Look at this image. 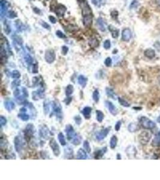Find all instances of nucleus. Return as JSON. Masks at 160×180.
I'll use <instances>...</instances> for the list:
<instances>
[{
  "mask_svg": "<svg viewBox=\"0 0 160 180\" xmlns=\"http://www.w3.org/2000/svg\"><path fill=\"white\" fill-rule=\"evenodd\" d=\"M78 3L82 9L83 22L85 23H91L92 22V15L91 8H90L88 3L85 0H79Z\"/></svg>",
  "mask_w": 160,
  "mask_h": 180,
  "instance_id": "nucleus-1",
  "label": "nucleus"
},
{
  "mask_svg": "<svg viewBox=\"0 0 160 180\" xmlns=\"http://www.w3.org/2000/svg\"><path fill=\"white\" fill-rule=\"evenodd\" d=\"M140 123L141 125L146 129H152L155 127L156 125L155 123L145 117H142L140 118Z\"/></svg>",
  "mask_w": 160,
  "mask_h": 180,
  "instance_id": "nucleus-2",
  "label": "nucleus"
},
{
  "mask_svg": "<svg viewBox=\"0 0 160 180\" xmlns=\"http://www.w3.org/2000/svg\"><path fill=\"white\" fill-rule=\"evenodd\" d=\"M52 109L54 112L55 113L56 116L58 118L61 119L62 117V106L59 101L57 100L54 101L52 102Z\"/></svg>",
  "mask_w": 160,
  "mask_h": 180,
  "instance_id": "nucleus-3",
  "label": "nucleus"
},
{
  "mask_svg": "<svg viewBox=\"0 0 160 180\" xmlns=\"http://www.w3.org/2000/svg\"><path fill=\"white\" fill-rule=\"evenodd\" d=\"M49 145H50V147L51 148H52V150L53 152H54V155L57 156V157L59 156L61 152L60 147H59V145L58 144L57 141H56L55 139H51L50 142H49Z\"/></svg>",
  "mask_w": 160,
  "mask_h": 180,
  "instance_id": "nucleus-4",
  "label": "nucleus"
},
{
  "mask_svg": "<svg viewBox=\"0 0 160 180\" xmlns=\"http://www.w3.org/2000/svg\"><path fill=\"white\" fill-rule=\"evenodd\" d=\"M56 58V55L55 51L52 49H49L46 51L45 58L46 61L49 64L52 63L55 61Z\"/></svg>",
  "mask_w": 160,
  "mask_h": 180,
  "instance_id": "nucleus-5",
  "label": "nucleus"
},
{
  "mask_svg": "<svg viewBox=\"0 0 160 180\" xmlns=\"http://www.w3.org/2000/svg\"><path fill=\"white\" fill-rule=\"evenodd\" d=\"M14 143H15V149L18 152H19L21 151L22 149L23 148V141H22V137L19 136H17L15 137V140H14Z\"/></svg>",
  "mask_w": 160,
  "mask_h": 180,
  "instance_id": "nucleus-6",
  "label": "nucleus"
},
{
  "mask_svg": "<svg viewBox=\"0 0 160 180\" xmlns=\"http://www.w3.org/2000/svg\"><path fill=\"white\" fill-rule=\"evenodd\" d=\"M151 139V134L148 132H143L139 136V140L142 145H146Z\"/></svg>",
  "mask_w": 160,
  "mask_h": 180,
  "instance_id": "nucleus-7",
  "label": "nucleus"
},
{
  "mask_svg": "<svg viewBox=\"0 0 160 180\" xmlns=\"http://www.w3.org/2000/svg\"><path fill=\"white\" fill-rule=\"evenodd\" d=\"M35 132V128L32 124H28L27 125L25 130V137L27 139H30L31 137L33 136V134Z\"/></svg>",
  "mask_w": 160,
  "mask_h": 180,
  "instance_id": "nucleus-8",
  "label": "nucleus"
},
{
  "mask_svg": "<svg viewBox=\"0 0 160 180\" xmlns=\"http://www.w3.org/2000/svg\"><path fill=\"white\" fill-rule=\"evenodd\" d=\"M8 8V3L6 0H1L0 2V15L1 18H3L6 14Z\"/></svg>",
  "mask_w": 160,
  "mask_h": 180,
  "instance_id": "nucleus-9",
  "label": "nucleus"
},
{
  "mask_svg": "<svg viewBox=\"0 0 160 180\" xmlns=\"http://www.w3.org/2000/svg\"><path fill=\"white\" fill-rule=\"evenodd\" d=\"M65 131L66 134H67V139H69V140L73 139V138L74 137V136L76 135L75 132H74V128H73V127L70 124H68L66 125Z\"/></svg>",
  "mask_w": 160,
  "mask_h": 180,
  "instance_id": "nucleus-10",
  "label": "nucleus"
},
{
  "mask_svg": "<svg viewBox=\"0 0 160 180\" xmlns=\"http://www.w3.org/2000/svg\"><path fill=\"white\" fill-rule=\"evenodd\" d=\"M39 132H40V136L42 137V138L45 139H47L48 138H49L50 132H49L48 127H47L46 125H42V126L40 127Z\"/></svg>",
  "mask_w": 160,
  "mask_h": 180,
  "instance_id": "nucleus-11",
  "label": "nucleus"
},
{
  "mask_svg": "<svg viewBox=\"0 0 160 180\" xmlns=\"http://www.w3.org/2000/svg\"><path fill=\"white\" fill-rule=\"evenodd\" d=\"M110 128L108 127V128H104L103 130H102L101 131L98 132L96 134V138L98 140H102L105 138V137L108 136V135L109 133Z\"/></svg>",
  "mask_w": 160,
  "mask_h": 180,
  "instance_id": "nucleus-12",
  "label": "nucleus"
},
{
  "mask_svg": "<svg viewBox=\"0 0 160 180\" xmlns=\"http://www.w3.org/2000/svg\"><path fill=\"white\" fill-rule=\"evenodd\" d=\"M105 106L108 108L109 111L110 113H112L113 116H116V115H117V113H118V110H117L116 108L115 105H114L111 101H105Z\"/></svg>",
  "mask_w": 160,
  "mask_h": 180,
  "instance_id": "nucleus-13",
  "label": "nucleus"
},
{
  "mask_svg": "<svg viewBox=\"0 0 160 180\" xmlns=\"http://www.w3.org/2000/svg\"><path fill=\"white\" fill-rule=\"evenodd\" d=\"M132 37L131 31L130 29L125 28L122 32V39L125 42H128Z\"/></svg>",
  "mask_w": 160,
  "mask_h": 180,
  "instance_id": "nucleus-14",
  "label": "nucleus"
},
{
  "mask_svg": "<svg viewBox=\"0 0 160 180\" xmlns=\"http://www.w3.org/2000/svg\"><path fill=\"white\" fill-rule=\"evenodd\" d=\"M67 8L64 6L63 5L59 4L58 6H57V8H56V13L57 15H58L59 16H64V13L66 11Z\"/></svg>",
  "mask_w": 160,
  "mask_h": 180,
  "instance_id": "nucleus-15",
  "label": "nucleus"
},
{
  "mask_svg": "<svg viewBox=\"0 0 160 180\" xmlns=\"http://www.w3.org/2000/svg\"><path fill=\"white\" fill-rule=\"evenodd\" d=\"M92 112V108L91 107L86 106L82 110V113L83 115L86 119H89L91 118V114Z\"/></svg>",
  "mask_w": 160,
  "mask_h": 180,
  "instance_id": "nucleus-16",
  "label": "nucleus"
},
{
  "mask_svg": "<svg viewBox=\"0 0 160 180\" xmlns=\"http://www.w3.org/2000/svg\"><path fill=\"white\" fill-rule=\"evenodd\" d=\"M77 159H88V155L86 154V152L83 149H79L78 150L77 153Z\"/></svg>",
  "mask_w": 160,
  "mask_h": 180,
  "instance_id": "nucleus-17",
  "label": "nucleus"
},
{
  "mask_svg": "<svg viewBox=\"0 0 160 180\" xmlns=\"http://www.w3.org/2000/svg\"><path fill=\"white\" fill-rule=\"evenodd\" d=\"M4 107L8 111H11L15 108V104L13 101L7 100L4 102Z\"/></svg>",
  "mask_w": 160,
  "mask_h": 180,
  "instance_id": "nucleus-18",
  "label": "nucleus"
},
{
  "mask_svg": "<svg viewBox=\"0 0 160 180\" xmlns=\"http://www.w3.org/2000/svg\"><path fill=\"white\" fill-rule=\"evenodd\" d=\"M144 55L148 58L152 59L155 57V52L152 49H147L144 52Z\"/></svg>",
  "mask_w": 160,
  "mask_h": 180,
  "instance_id": "nucleus-19",
  "label": "nucleus"
},
{
  "mask_svg": "<svg viewBox=\"0 0 160 180\" xmlns=\"http://www.w3.org/2000/svg\"><path fill=\"white\" fill-rule=\"evenodd\" d=\"M64 156L66 159H71L73 157V150L70 147H67L64 151Z\"/></svg>",
  "mask_w": 160,
  "mask_h": 180,
  "instance_id": "nucleus-20",
  "label": "nucleus"
},
{
  "mask_svg": "<svg viewBox=\"0 0 160 180\" xmlns=\"http://www.w3.org/2000/svg\"><path fill=\"white\" fill-rule=\"evenodd\" d=\"M88 79L85 76L83 75H80L78 77V83L80 85L82 86V88H85L87 84Z\"/></svg>",
  "mask_w": 160,
  "mask_h": 180,
  "instance_id": "nucleus-21",
  "label": "nucleus"
},
{
  "mask_svg": "<svg viewBox=\"0 0 160 180\" xmlns=\"http://www.w3.org/2000/svg\"><path fill=\"white\" fill-rule=\"evenodd\" d=\"M82 142V137L79 134H76L74 137H73L72 140H71V143L74 144V145H79L81 144Z\"/></svg>",
  "mask_w": 160,
  "mask_h": 180,
  "instance_id": "nucleus-22",
  "label": "nucleus"
},
{
  "mask_svg": "<svg viewBox=\"0 0 160 180\" xmlns=\"http://www.w3.org/2000/svg\"><path fill=\"white\" fill-rule=\"evenodd\" d=\"M97 25L98 28H99V30H101V31H104L105 30L104 22L103 19L102 18L98 19L97 21Z\"/></svg>",
  "mask_w": 160,
  "mask_h": 180,
  "instance_id": "nucleus-23",
  "label": "nucleus"
},
{
  "mask_svg": "<svg viewBox=\"0 0 160 180\" xmlns=\"http://www.w3.org/2000/svg\"><path fill=\"white\" fill-rule=\"evenodd\" d=\"M107 151V148L104 147L103 149H100V150L97 151L95 152V158L97 159H99L100 158L103 157V156L105 152Z\"/></svg>",
  "mask_w": 160,
  "mask_h": 180,
  "instance_id": "nucleus-24",
  "label": "nucleus"
},
{
  "mask_svg": "<svg viewBox=\"0 0 160 180\" xmlns=\"http://www.w3.org/2000/svg\"><path fill=\"white\" fill-rule=\"evenodd\" d=\"M109 31L111 32L113 38H117L119 35V30H117L116 28H115V27L113 26H109Z\"/></svg>",
  "mask_w": 160,
  "mask_h": 180,
  "instance_id": "nucleus-25",
  "label": "nucleus"
},
{
  "mask_svg": "<svg viewBox=\"0 0 160 180\" xmlns=\"http://www.w3.org/2000/svg\"><path fill=\"white\" fill-rule=\"evenodd\" d=\"M117 142H118V138L116 136H113L111 137L110 140V147L112 149L115 148V147L117 145Z\"/></svg>",
  "mask_w": 160,
  "mask_h": 180,
  "instance_id": "nucleus-26",
  "label": "nucleus"
},
{
  "mask_svg": "<svg viewBox=\"0 0 160 180\" xmlns=\"http://www.w3.org/2000/svg\"><path fill=\"white\" fill-rule=\"evenodd\" d=\"M89 45L91 47L95 48V47L98 46V45H99V42H98V40L97 38H92L90 39L89 41Z\"/></svg>",
  "mask_w": 160,
  "mask_h": 180,
  "instance_id": "nucleus-27",
  "label": "nucleus"
},
{
  "mask_svg": "<svg viewBox=\"0 0 160 180\" xmlns=\"http://www.w3.org/2000/svg\"><path fill=\"white\" fill-rule=\"evenodd\" d=\"M58 138L59 143L61 144V145L62 146H65L66 145V140L65 139V137H64V135H63L62 133L60 132L58 135Z\"/></svg>",
  "mask_w": 160,
  "mask_h": 180,
  "instance_id": "nucleus-28",
  "label": "nucleus"
},
{
  "mask_svg": "<svg viewBox=\"0 0 160 180\" xmlns=\"http://www.w3.org/2000/svg\"><path fill=\"white\" fill-rule=\"evenodd\" d=\"M96 116H97V120L98 122L101 123V122L103 121L104 117V113L102 112L101 111H100V110H97Z\"/></svg>",
  "mask_w": 160,
  "mask_h": 180,
  "instance_id": "nucleus-29",
  "label": "nucleus"
},
{
  "mask_svg": "<svg viewBox=\"0 0 160 180\" xmlns=\"http://www.w3.org/2000/svg\"><path fill=\"white\" fill-rule=\"evenodd\" d=\"M73 91H74V87H73V86L72 85H69L66 87L65 94L67 95V96H70V95L73 94Z\"/></svg>",
  "mask_w": 160,
  "mask_h": 180,
  "instance_id": "nucleus-30",
  "label": "nucleus"
},
{
  "mask_svg": "<svg viewBox=\"0 0 160 180\" xmlns=\"http://www.w3.org/2000/svg\"><path fill=\"white\" fill-rule=\"evenodd\" d=\"M25 62H26V63L27 64V65L28 66H30L33 62V58H32V57L30 55V54H26V55H25Z\"/></svg>",
  "mask_w": 160,
  "mask_h": 180,
  "instance_id": "nucleus-31",
  "label": "nucleus"
},
{
  "mask_svg": "<svg viewBox=\"0 0 160 180\" xmlns=\"http://www.w3.org/2000/svg\"><path fill=\"white\" fill-rule=\"evenodd\" d=\"M18 117L19 118L21 119L22 121H28L29 119H30V115L26 114L25 112H21L20 113H19Z\"/></svg>",
  "mask_w": 160,
  "mask_h": 180,
  "instance_id": "nucleus-32",
  "label": "nucleus"
},
{
  "mask_svg": "<svg viewBox=\"0 0 160 180\" xmlns=\"http://www.w3.org/2000/svg\"><path fill=\"white\" fill-rule=\"evenodd\" d=\"M106 94L109 97H111L113 99H115L116 97H115V94L114 93L113 90L112 89V88H106Z\"/></svg>",
  "mask_w": 160,
  "mask_h": 180,
  "instance_id": "nucleus-33",
  "label": "nucleus"
},
{
  "mask_svg": "<svg viewBox=\"0 0 160 180\" xmlns=\"http://www.w3.org/2000/svg\"><path fill=\"white\" fill-rule=\"evenodd\" d=\"M152 144L154 145L157 146L160 145V131L157 133V135H156L155 137L154 140H153Z\"/></svg>",
  "mask_w": 160,
  "mask_h": 180,
  "instance_id": "nucleus-34",
  "label": "nucleus"
},
{
  "mask_svg": "<svg viewBox=\"0 0 160 180\" xmlns=\"http://www.w3.org/2000/svg\"><path fill=\"white\" fill-rule=\"evenodd\" d=\"M92 98L93 100H94L95 102L97 103L100 100V94L99 92H98V89H95L94 91L93 94H92Z\"/></svg>",
  "mask_w": 160,
  "mask_h": 180,
  "instance_id": "nucleus-35",
  "label": "nucleus"
},
{
  "mask_svg": "<svg viewBox=\"0 0 160 180\" xmlns=\"http://www.w3.org/2000/svg\"><path fill=\"white\" fill-rule=\"evenodd\" d=\"M83 148H84L86 151L88 152V153H90L91 151V146H90V144L89 143V142L88 140H85L84 142H83Z\"/></svg>",
  "mask_w": 160,
  "mask_h": 180,
  "instance_id": "nucleus-36",
  "label": "nucleus"
},
{
  "mask_svg": "<svg viewBox=\"0 0 160 180\" xmlns=\"http://www.w3.org/2000/svg\"><path fill=\"white\" fill-rule=\"evenodd\" d=\"M118 100H119V103L122 106L127 107V108H128V107L130 106V103H128L127 101L125 100H124L123 98L119 97L118 98Z\"/></svg>",
  "mask_w": 160,
  "mask_h": 180,
  "instance_id": "nucleus-37",
  "label": "nucleus"
},
{
  "mask_svg": "<svg viewBox=\"0 0 160 180\" xmlns=\"http://www.w3.org/2000/svg\"><path fill=\"white\" fill-rule=\"evenodd\" d=\"M20 76H21L20 73L18 70H14L13 71L12 73H11V77H12L13 79H19Z\"/></svg>",
  "mask_w": 160,
  "mask_h": 180,
  "instance_id": "nucleus-38",
  "label": "nucleus"
},
{
  "mask_svg": "<svg viewBox=\"0 0 160 180\" xmlns=\"http://www.w3.org/2000/svg\"><path fill=\"white\" fill-rule=\"evenodd\" d=\"M128 128L129 131L131 132H135L137 130V125L134 123H131L129 124Z\"/></svg>",
  "mask_w": 160,
  "mask_h": 180,
  "instance_id": "nucleus-39",
  "label": "nucleus"
},
{
  "mask_svg": "<svg viewBox=\"0 0 160 180\" xmlns=\"http://www.w3.org/2000/svg\"><path fill=\"white\" fill-rule=\"evenodd\" d=\"M43 108H44V111H45V114H47L49 113V103L48 102H47L46 101H45L43 103Z\"/></svg>",
  "mask_w": 160,
  "mask_h": 180,
  "instance_id": "nucleus-40",
  "label": "nucleus"
},
{
  "mask_svg": "<svg viewBox=\"0 0 160 180\" xmlns=\"http://www.w3.org/2000/svg\"><path fill=\"white\" fill-rule=\"evenodd\" d=\"M105 65L107 66V67H110L112 66V60L111 59V58L108 57L106 59H105V61H104Z\"/></svg>",
  "mask_w": 160,
  "mask_h": 180,
  "instance_id": "nucleus-41",
  "label": "nucleus"
},
{
  "mask_svg": "<svg viewBox=\"0 0 160 180\" xmlns=\"http://www.w3.org/2000/svg\"><path fill=\"white\" fill-rule=\"evenodd\" d=\"M7 119L5 118L4 117H3V115H1L0 117V124H1V126H4L7 124Z\"/></svg>",
  "mask_w": 160,
  "mask_h": 180,
  "instance_id": "nucleus-42",
  "label": "nucleus"
},
{
  "mask_svg": "<svg viewBox=\"0 0 160 180\" xmlns=\"http://www.w3.org/2000/svg\"><path fill=\"white\" fill-rule=\"evenodd\" d=\"M103 46L104 47L105 49H110V46H111V43H110V41L109 40H105V41L104 42V45H103Z\"/></svg>",
  "mask_w": 160,
  "mask_h": 180,
  "instance_id": "nucleus-43",
  "label": "nucleus"
},
{
  "mask_svg": "<svg viewBox=\"0 0 160 180\" xmlns=\"http://www.w3.org/2000/svg\"><path fill=\"white\" fill-rule=\"evenodd\" d=\"M138 6H139V2H138L137 0H134V1L131 3L130 8H136Z\"/></svg>",
  "mask_w": 160,
  "mask_h": 180,
  "instance_id": "nucleus-44",
  "label": "nucleus"
},
{
  "mask_svg": "<svg viewBox=\"0 0 160 180\" xmlns=\"http://www.w3.org/2000/svg\"><path fill=\"white\" fill-rule=\"evenodd\" d=\"M20 85V81H18V80H15V81H13L11 83V86L12 88L14 87H18V86H19Z\"/></svg>",
  "mask_w": 160,
  "mask_h": 180,
  "instance_id": "nucleus-45",
  "label": "nucleus"
},
{
  "mask_svg": "<svg viewBox=\"0 0 160 180\" xmlns=\"http://www.w3.org/2000/svg\"><path fill=\"white\" fill-rule=\"evenodd\" d=\"M74 121H75V123L77 124V125H80L82 123V118L79 115H77L74 118Z\"/></svg>",
  "mask_w": 160,
  "mask_h": 180,
  "instance_id": "nucleus-46",
  "label": "nucleus"
},
{
  "mask_svg": "<svg viewBox=\"0 0 160 180\" xmlns=\"http://www.w3.org/2000/svg\"><path fill=\"white\" fill-rule=\"evenodd\" d=\"M121 124H122L121 121H118L116 123V125L115 126V129L116 131L118 132L120 130L121 127Z\"/></svg>",
  "mask_w": 160,
  "mask_h": 180,
  "instance_id": "nucleus-47",
  "label": "nucleus"
},
{
  "mask_svg": "<svg viewBox=\"0 0 160 180\" xmlns=\"http://www.w3.org/2000/svg\"><path fill=\"white\" fill-rule=\"evenodd\" d=\"M57 35L58 37H59V38H65L66 36L65 35V34H64V33H62V32H61V31H57Z\"/></svg>",
  "mask_w": 160,
  "mask_h": 180,
  "instance_id": "nucleus-48",
  "label": "nucleus"
},
{
  "mask_svg": "<svg viewBox=\"0 0 160 180\" xmlns=\"http://www.w3.org/2000/svg\"><path fill=\"white\" fill-rule=\"evenodd\" d=\"M68 51H69V47L65 46H64L62 47V54L63 55H65L67 54Z\"/></svg>",
  "mask_w": 160,
  "mask_h": 180,
  "instance_id": "nucleus-49",
  "label": "nucleus"
},
{
  "mask_svg": "<svg viewBox=\"0 0 160 180\" xmlns=\"http://www.w3.org/2000/svg\"><path fill=\"white\" fill-rule=\"evenodd\" d=\"M20 89H18V88H17V89H15L14 91V92H13V96H14V97L17 98L19 96V95L20 94Z\"/></svg>",
  "mask_w": 160,
  "mask_h": 180,
  "instance_id": "nucleus-50",
  "label": "nucleus"
},
{
  "mask_svg": "<svg viewBox=\"0 0 160 180\" xmlns=\"http://www.w3.org/2000/svg\"><path fill=\"white\" fill-rule=\"evenodd\" d=\"M8 14H9L8 15V17H9L10 18H15L17 17L16 13L13 11H10Z\"/></svg>",
  "mask_w": 160,
  "mask_h": 180,
  "instance_id": "nucleus-51",
  "label": "nucleus"
},
{
  "mask_svg": "<svg viewBox=\"0 0 160 180\" xmlns=\"http://www.w3.org/2000/svg\"><path fill=\"white\" fill-rule=\"evenodd\" d=\"M4 31L6 32L7 34H8L11 31V30H10V28L8 25H6V26H4Z\"/></svg>",
  "mask_w": 160,
  "mask_h": 180,
  "instance_id": "nucleus-52",
  "label": "nucleus"
},
{
  "mask_svg": "<svg viewBox=\"0 0 160 180\" xmlns=\"http://www.w3.org/2000/svg\"><path fill=\"white\" fill-rule=\"evenodd\" d=\"M42 25L43 27V28H45L46 29H47V30H50V27L48 23H47L45 22H42Z\"/></svg>",
  "mask_w": 160,
  "mask_h": 180,
  "instance_id": "nucleus-53",
  "label": "nucleus"
},
{
  "mask_svg": "<svg viewBox=\"0 0 160 180\" xmlns=\"http://www.w3.org/2000/svg\"><path fill=\"white\" fill-rule=\"evenodd\" d=\"M22 93H23V96L25 97H28L29 94H28V90L26 89V88H22Z\"/></svg>",
  "mask_w": 160,
  "mask_h": 180,
  "instance_id": "nucleus-54",
  "label": "nucleus"
},
{
  "mask_svg": "<svg viewBox=\"0 0 160 180\" xmlns=\"http://www.w3.org/2000/svg\"><path fill=\"white\" fill-rule=\"evenodd\" d=\"M38 66H37V64H34L33 68V73H37L38 72Z\"/></svg>",
  "mask_w": 160,
  "mask_h": 180,
  "instance_id": "nucleus-55",
  "label": "nucleus"
},
{
  "mask_svg": "<svg viewBox=\"0 0 160 180\" xmlns=\"http://www.w3.org/2000/svg\"><path fill=\"white\" fill-rule=\"evenodd\" d=\"M16 27L19 30H22L23 25L20 22V21H18L16 22Z\"/></svg>",
  "mask_w": 160,
  "mask_h": 180,
  "instance_id": "nucleus-56",
  "label": "nucleus"
},
{
  "mask_svg": "<svg viewBox=\"0 0 160 180\" xmlns=\"http://www.w3.org/2000/svg\"><path fill=\"white\" fill-rule=\"evenodd\" d=\"M49 20H50V21L52 23H55L56 22H57V19H56L52 16H49Z\"/></svg>",
  "mask_w": 160,
  "mask_h": 180,
  "instance_id": "nucleus-57",
  "label": "nucleus"
},
{
  "mask_svg": "<svg viewBox=\"0 0 160 180\" xmlns=\"http://www.w3.org/2000/svg\"><path fill=\"white\" fill-rule=\"evenodd\" d=\"M20 112H26V109L25 108H22L20 109Z\"/></svg>",
  "mask_w": 160,
  "mask_h": 180,
  "instance_id": "nucleus-58",
  "label": "nucleus"
},
{
  "mask_svg": "<svg viewBox=\"0 0 160 180\" xmlns=\"http://www.w3.org/2000/svg\"><path fill=\"white\" fill-rule=\"evenodd\" d=\"M155 3L158 6L160 7V0H155Z\"/></svg>",
  "mask_w": 160,
  "mask_h": 180,
  "instance_id": "nucleus-59",
  "label": "nucleus"
},
{
  "mask_svg": "<svg viewBox=\"0 0 160 180\" xmlns=\"http://www.w3.org/2000/svg\"><path fill=\"white\" fill-rule=\"evenodd\" d=\"M117 159H121V156H119V154H118V156H117Z\"/></svg>",
  "mask_w": 160,
  "mask_h": 180,
  "instance_id": "nucleus-60",
  "label": "nucleus"
},
{
  "mask_svg": "<svg viewBox=\"0 0 160 180\" xmlns=\"http://www.w3.org/2000/svg\"><path fill=\"white\" fill-rule=\"evenodd\" d=\"M158 123H160V117H159V118H158Z\"/></svg>",
  "mask_w": 160,
  "mask_h": 180,
  "instance_id": "nucleus-61",
  "label": "nucleus"
}]
</instances>
